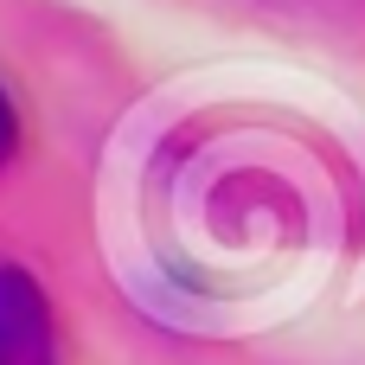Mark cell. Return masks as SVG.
<instances>
[{"mask_svg": "<svg viewBox=\"0 0 365 365\" xmlns=\"http://www.w3.org/2000/svg\"><path fill=\"white\" fill-rule=\"evenodd\" d=\"M308 6H365V0H308Z\"/></svg>", "mask_w": 365, "mask_h": 365, "instance_id": "cell-1", "label": "cell"}]
</instances>
